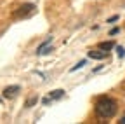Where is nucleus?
<instances>
[{"instance_id":"423d86ee","label":"nucleus","mask_w":125,"mask_h":124,"mask_svg":"<svg viewBox=\"0 0 125 124\" xmlns=\"http://www.w3.org/2000/svg\"><path fill=\"white\" fill-rule=\"evenodd\" d=\"M49 42H51V39H49V40H47V42H43V44L40 45V47H38V51H37V53H38V54H47V53H49V51H51L49 47H47V45H49Z\"/></svg>"},{"instance_id":"6e6552de","label":"nucleus","mask_w":125,"mask_h":124,"mask_svg":"<svg viewBox=\"0 0 125 124\" xmlns=\"http://www.w3.org/2000/svg\"><path fill=\"white\" fill-rule=\"evenodd\" d=\"M37 103V96H33V98H30L28 101H26V107H33Z\"/></svg>"},{"instance_id":"f257e3e1","label":"nucleus","mask_w":125,"mask_h":124,"mask_svg":"<svg viewBox=\"0 0 125 124\" xmlns=\"http://www.w3.org/2000/svg\"><path fill=\"white\" fill-rule=\"evenodd\" d=\"M96 114L101 119H111L116 114V101L113 98H108V96L99 98L96 103Z\"/></svg>"},{"instance_id":"20e7f679","label":"nucleus","mask_w":125,"mask_h":124,"mask_svg":"<svg viewBox=\"0 0 125 124\" xmlns=\"http://www.w3.org/2000/svg\"><path fill=\"white\" fill-rule=\"evenodd\" d=\"M19 91V86H10V87H5L4 89V96L5 98H14L16 95H18Z\"/></svg>"},{"instance_id":"f03ea898","label":"nucleus","mask_w":125,"mask_h":124,"mask_svg":"<svg viewBox=\"0 0 125 124\" xmlns=\"http://www.w3.org/2000/svg\"><path fill=\"white\" fill-rule=\"evenodd\" d=\"M35 12V5L33 4H26V5H21L19 11L14 12V18H28Z\"/></svg>"},{"instance_id":"0eeeda50","label":"nucleus","mask_w":125,"mask_h":124,"mask_svg":"<svg viewBox=\"0 0 125 124\" xmlns=\"http://www.w3.org/2000/svg\"><path fill=\"white\" fill-rule=\"evenodd\" d=\"M99 47H101V49H104V51H108V49H111V47H113V42H104V44H101V45H99Z\"/></svg>"},{"instance_id":"39448f33","label":"nucleus","mask_w":125,"mask_h":124,"mask_svg":"<svg viewBox=\"0 0 125 124\" xmlns=\"http://www.w3.org/2000/svg\"><path fill=\"white\" fill-rule=\"evenodd\" d=\"M62 96H64V91H62V89H56V91H51L49 100L52 101V100H59V98H62Z\"/></svg>"},{"instance_id":"1a4fd4ad","label":"nucleus","mask_w":125,"mask_h":124,"mask_svg":"<svg viewBox=\"0 0 125 124\" xmlns=\"http://www.w3.org/2000/svg\"><path fill=\"white\" fill-rule=\"evenodd\" d=\"M83 65H85V61H80V63H76V65H75V67L71 68V72H75V70H78V68H82Z\"/></svg>"},{"instance_id":"9b49d317","label":"nucleus","mask_w":125,"mask_h":124,"mask_svg":"<svg viewBox=\"0 0 125 124\" xmlns=\"http://www.w3.org/2000/svg\"><path fill=\"white\" fill-rule=\"evenodd\" d=\"M122 124H125V117H123V119H122Z\"/></svg>"},{"instance_id":"7ed1b4c3","label":"nucleus","mask_w":125,"mask_h":124,"mask_svg":"<svg viewBox=\"0 0 125 124\" xmlns=\"http://www.w3.org/2000/svg\"><path fill=\"white\" fill-rule=\"evenodd\" d=\"M106 54H108V51H97V49L89 51V58H92V59H104Z\"/></svg>"},{"instance_id":"9d476101","label":"nucleus","mask_w":125,"mask_h":124,"mask_svg":"<svg viewBox=\"0 0 125 124\" xmlns=\"http://www.w3.org/2000/svg\"><path fill=\"white\" fill-rule=\"evenodd\" d=\"M116 51H118V56H120V58L125 56V49H123V47H116Z\"/></svg>"}]
</instances>
